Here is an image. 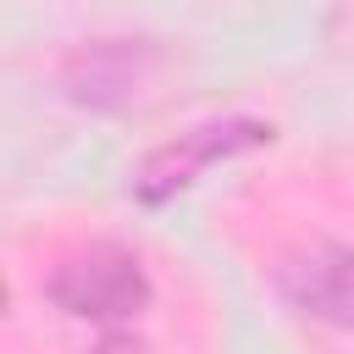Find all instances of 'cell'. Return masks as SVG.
Here are the masks:
<instances>
[{
  "label": "cell",
  "instance_id": "1",
  "mask_svg": "<svg viewBox=\"0 0 354 354\" xmlns=\"http://www.w3.org/2000/svg\"><path fill=\"white\" fill-rule=\"evenodd\" d=\"M44 293L72 321L116 326V321H133L149 304V277H144V260L133 249H122V243H88V249L66 254L44 277Z\"/></svg>",
  "mask_w": 354,
  "mask_h": 354
},
{
  "label": "cell",
  "instance_id": "2",
  "mask_svg": "<svg viewBox=\"0 0 354 354\" xmlns=\"http://www.w3.org/2000/svg\"><path fill=\"white\" fill-rule=\"evenodd\" d=\"M260 144H271V122H254V116H227V122H199V127H188V133H177L171 144H160L144 166H138V177H133V194L144 199V205H166L177 188H188L205 166H216V160H232V155H243V149H260Z\"/></svg>",
  "mask_w": 354,
  "mask_h": 354
},
{
  "label": "cell",
  "instance_id": "3",
  "mask_svg": "<svg viewBox=\"0 0 354 354\" xmlns=\"http://www.w3.org/2000/svg\"><path fill=\"white\" fill-rule=\"evenodd\" d=\"M155 72V44L149 39H88L61 61V88L72 105L88 111H122L138 100V88Z\"/></svg>",
  "mask_w": 354,
  "mask_h": 354
},
{
  "label": "cell",
  "instance_id": "4",
  "mask_svg": "<svg viewBox=\"0 0 354 354\" xmlns=\"http://www.w3.org/2000/svg\"><path fill=\"white\" fill-rule=\"evenodd\" d=\"M277 288L293 310L326 326H354V249L310 243L277 266Z\"/></svg>",
  "mask_w": 354,
  "mask_h": 354
}]
</instances>
